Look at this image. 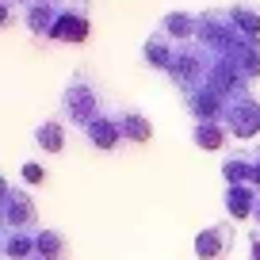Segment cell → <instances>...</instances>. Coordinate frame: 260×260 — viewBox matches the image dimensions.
<instances>
[{"instance_id": "obj_1", "label": "cell", "mask_w": 260, "mask_h": 260, "mask_svg": "<svg viewBox=\"0 0 260 260\" xmlns=\"http://www.w3.org/2000/svg\"><path fill=\"white\" fill-rule=\"evenodd\" d=\"M211 69H214V50H207L203 42H184L176 50V61L169 65V81L184 96H191L199 88H211Z\"/></svg>"}, {"instance_id": "obj_2", "label": "cell", "mask_w": 260, "mask_h": 260, "mask_svg": "<svg viewBox=\"0 0 260 260\" xmlns=\"http://www.w3.org/2000/svg\"><path fill=\"white\" fill-rule=\"evenodd\" d=\"M61 107H65V119L73 122V126H84V130H88L100 115H107V111H104V96H100V88L81 73V69H77V73L69 77V84H65Z\"/></svg>"}, {"instance_id": "obj_3", "label": "cell", "mask_w": 260, "mask_h": 260, "mask_svg": "<svg viewBox=\"0 0 260 260\" xmlns=\"http://www.w3.org/2000/svg\"><path fill=\"white\" fill-rule=\"evenodd\" d=\"M4 230H35L39 226V211H35V199L27 195L23 184H4Z\"/></svg>"}, {"instance_id": "obj_4", "label": "cell", "mask_w": 260, "mask_h": 260, "mask_svg": "<svg viewBox=\"0 0 260 260\" xmlns=\"http://www.w3.org/2000/svg\"><path fill=\"white\" fill-rule=\"evenodd\" d=\"M226 130L234 134V138H256L260 134V104L252 100V92H245V96H234L226 107Z\"/></svg>"}, {"instance_id": "obj_5", "label": "cell", "mask_w": 260, "mask_h": 260, "mask_svg": "<svg viewBox=\"0 0 260 260\" xmlns=\"http://www.w3.org/2000/svg\"><path fill=\"white\" fill-rule=\"evenodd\" d=\"M234 222H214V226H203L195 234V256L199 260H226L230 249H234Z\"/></svg>"}, {"instance_id": "obj_6", "label": "cell", "mask_w": 260, "mask_h": 260, "mask_svg": "<svg viewBox=\"0 0 260 260\" xmlns=\"http://www.w3.org/2000/svg\"><path fill=\"white\" fill-rule=\"evenodd\" d=\"M88 31H92L88 12H84V4H77V8H61V16H57L50 39H54V42H69V46H81V42L88 39Z\"/></svg>"}, {"instance_id": "obj_7", "label": "cell", "mask_w": 260, "mask_h": 260, "mask_svg": "<svg viewBox=\"0 0 260 260\" xmlns=\"http://www.w3.org/2000/svg\"><path fill=\"white\" fill-rule=\"evenodd\" d=\"M184 107L191 111L195 122H222L230 100L222 96V92H214V88H199V92H191V96H184Z\"/></svg>"}, {"instance_id": "obj_8", "label": "cell", "mask_w": 260, "mask_h": 260, "mask_svg": "<svg viewBox=\"0 0 260 260\" xmlns=\"http://www.w3.org/2000/svg\"><path fill=\"white\" fill-rule=\"evenodd\" d=\"M176 50H180V42L169 39V35L157 27V31L149 35L146 42H142V61H146L149 69H161V73H169V65L176 61Z\"/></svg>"}, {"instance_id": "obj_9", "label": "cell", "mask_w": 260, "mask_h": 260, "mask_svg": "<svg viewBox=\"0 0 260 260\" xmlns=\"http://www.w3.org/2000/svg\"><path fill=\"white\" fill-rule=\"evenodd\" d=\"M57 16H61V4H57V0H31L23 8V27L31 35H39V39H50Z\"/></svg>"}, {"instance_id": "obj_10", "label": "cell", "mask_w": 260, "mask_h": 260, "mask_svg": "<svg viewBox=\"0 0 260 260\" xmlns=\"http://www.w3.org/2000/svg\"><path fill=\"white\" fill-rule=\"evenodd\" d=\"M222 57H230L249 81H256V77H260V39H249V35H245V39H237Z\"/></svg>"}, {"instance_id": "obj_11", "label": "cell", "mask_w": 260, "mask_h": 260, "mask_svg": "<svg viewBox=\"0 0 260 260\" xmlns=\"http://www.w3.org/2000/svg\"><path fill=\"white\" fill-rule=\"evenodd\" d=\"M256 187L252 184H230L226 187V211H230V218L234 222H245V218H252V211H256Z\"/></svg>"}, {"instance_id": "obj_12", "label": "cell", "mask_w": 260, "mask_h": 260, "mask_svg": "<svg viewBox=\"0 0 260 260\" xmlns=\"http://www.w3.org/2000/svg\"><path fill=\"white\" fill-rule=\"evenodd\" d=\"M115 122H119V130H122V138L126 142H149L153 138V122L146 119L142 111H134V107H119L115 111Z\"/></svg>"}, {"instance_id": "obj_13", "label": "cell", "mask_w": 260, "mask_h": 260, "mask_svg": "<svg viewBox=\"0 0 260 260\" xmlns=\"http://www.w3.org/2000/svg\"><path fill=\"white\" fill-rule=\"evenodd\" d=\"M161 31L169 35V39H176L180 46H184V42H195L199 39V16H191V12H169V16L161 19Z\"/></svg>"}, {"instance_id": "obj_14", "label": "cell", "mask_w": 260, "mask_h": 260, "mask_svg": "<svg viewBox=\"0 0 260 260\" xmlns=\"http://www.w3.org/2000/svg\"><path fill=\"white\" fill-rule=\"evenodd\" d=\"M84 134H88V146H96V149H119V142H122V130L115 122V115H100Z\"/></svg>"}, {"instance_id": "obj_15", "label": "cell", "mask_w": 260, "mask_h": 260, "mask_svg": "<svg viewBox=\"0 0 260 260\" xmlns=\"http://www.w3.org/2000/svg\"><path fill=\"white\" fill-rule=\"evenodd\" d=\"M226 122H195V130H191V142L199 149H207V153H211V149H222L226 146Z\"/></svg>"}, {"instance_id": "obj_16", "label": "cell", "mask_w": 260, "mask_h": 260, "mask_svg": "<svg viewBox=\"0 0 260 260\" xmlns=\"http://www.w3.org/2000/svg\"><path fill=\"white\" fill-rule=\"evenodd\" d=\"M35 146L46 149V153H61L65 149V126L57 119H46L35 126Z\"/></svg>"}, {"instance_id": "obj_17", "label": "cell", "mask_w": 260, "mask_h": 260, "mask_svg": "<svg viewBox=\"0 0 260 260\" xmlns=\"http://www.w3.org/2000/svg\"><path fill=\"white\" fill-rule=\"evenodd\" d=\"M35 260H69V241L57 230H39V256Z\"/></svg>"}, {"instance_id": "obj_18", "label": "cell", "mask_w": 260, "mask_h": 260, "mask_svg": "<svg viewBox=\"0 0 260 260\" xmlns=\"http://www.w3.org/2000/svg\"><path fill=\"white\" fill-rule=\"evenodd\" d=\"M230 19H234V27L241 35L260 39V12L252 8V4H234V8H230Z\"/></svg>"}, {"instance_id": "obj_19", "label": "cell", "mask_w": 260, "mask_h": 260, "mask_svg": "<svg viewBox=\"0 0 260 260\" xmlns=\"http://www.w3.org/2000/svg\"><path fill=\"white\" fill-rule=\"evenodd\" d=\"M222 176H226V187L230 184H252V157H226V165H222Z\"/></svg>"}, {"instance_id": "obj_20", "label": "cell", "mask_w": 260, "mask_h": 260, "mask_svg": "<svg viewBox=\"0 0 260 260\" xmlns=\"http://www.w3.org/2000/svg\"><path fill=\"white\" fill-rule=\"evenodd\" d=\"M19 180H23V184H42V180H46V169H42V165H35V161H27L23 172H19Z\"/></svg>"}, {"instance_id": "obj_21", "label": "cell", "mask_w": 260, "mask_h": 260, "mask_svg": "<svg viewBox=\"0 0 260 260\" xmlns=\"http://www.w3.org/2000/svg\"><path fill=\"white\" fill-rule=\"evenodd\" d=\"M12 23H16V4H0V27L8 31Z\"/></svg>"}, {"instance_id": "obj_22", "label": "cell", "mask_w": 260, "mask_h": 260, "mask_svg": "<svg viewBox=\"0 0 260 260\" xmlns=\"http://www.w3.org/2000/svg\"><path fill=\"white\" fill-rule=\"evenodd\" d=\"M252 187L260 191V149L252 153Z\"/></svg>"}, {"instance_id": "obj_23", "label": "cell", "mask_w": 260, "mask_h": 260, "mask_svg": "<svg viewBox=\"0 0 260 260\" xmlns=\"http://www.w3.org/2000/svg\"><path fill=\"white\" fill-rule=\"evenodd\" d=\"M249 252H252V260H260V230H252V237H249Z\"/></svg>"}, {"instance_id": "obj_24", "label": "cell", "mask_w": 260, "mask_h": 260, "mask_svg": "<svg viewBox=\"0 0 260 260\" xmlns=\"http://www.w3.org/2000/svg\"><path fill=\"white\" fill-rule=\"evenodd\" d=\"M252 222H256V230H260V195H256V211H252Z\"/></svg>"}, {"instance_id": "obj_25", "label": "cell", "mask_w": 260, "mask_h": 260, "mask_svg": "<svg viewBox=\"0 0 260 260\" xmlns=\"http://www.w3.org/2000/svg\"><path fill=\"white\" fill-rule=\"evenodd\" d=\"M4 4H23V8H27V4H31V0H4Z\"/></svg>"}]
</instances>
